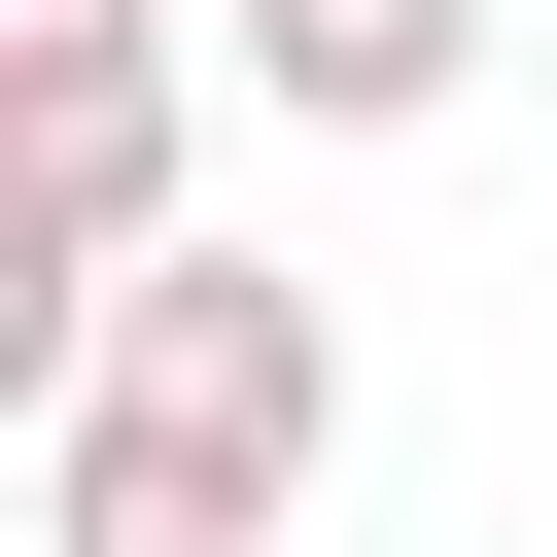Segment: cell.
<instances>
[{
    "label": "cell",
    "mask_w": 557,
    "mask_h": 557,
    "mask_svg": "<svg viewBox=\"0 0 557 557\" xmlns=\"http://www.w3.org/2000/svg\"><path fill=\"white\" fill-rule=\"evenodd\" d=\"M313 453H348V313L278 244H139L35 383V557H278Z\"/></svg>",
    "instance_id": "1"
},
{
    "label": "cell",
    "mask_w": 557,
    "mask_h": 557,
    "mask_svg": "<svg viewBox=\"0 0 557 557\" xmlns=\"http://www.w3.org/2000/svg\"><path fill=\"white\" fill-rule=\"evenodd\" d=\"M244 70H278L313 139H418V104L487 70V0H244Z\"/></svg>",
    "instance_id": "3"
},
{
    "label": "cell",
    "mask_w": 557,
    "mask_h": 557,
    "mask_svg": "<svg viewBox=\"0 0 557 557\" xmlns=\"http://www.w3.org/2000/svg\"><path fill=\"white\" fill-rule=\"evenodd\" d=\"M0 139H35V174H0V313H35V383H70V313L174 244V0H139V35H0Z\"/></svg>",
    "instance_id": "2"
}]
</instances>
